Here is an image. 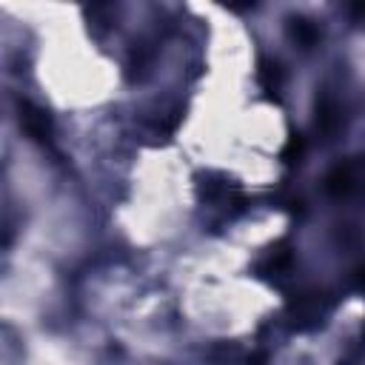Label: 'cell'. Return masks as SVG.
Masks as SVG:
<instances>
[{"label": "cell", "instance_id": "obj_1", "mask_svg": "<svg viewBox=\"0 0 365 365\" xmlns=\"http://www.w3.org/2000/svg\"><path fill=\"white\" fill-rule=\"evenodd\" d=\"M17 120H20V128L34 140V143H46L48 137H51V120H48V114L43 111V108H37L34 103H29V100H23L20 106H17Z\"/></svg>", "mask_w": 365, "mask_h": 365}, {"label": "cell", "instance_id": "obj_2", "mask_svg": "<svg viewBox=\"0 0 365 365\" xmlns=\"http://www.w3.org/2000/svg\"><path fill=\"white\" fill-rule=\"evenodd\" d=\"M354 188V171H351V165H334L331 171H328V177H325V191L331 194V197H342V194H348Z\"/></svg>", "mask_w": 365, "mask_h": 365}, {"label": "cell", "instance_id": "obj_3", "mask_svg": "<svg viewBox=\"0 0 365 365\" xmlns=\"http://www.w3.org/2000/svg\"><path fill=\"white\" fill-rule=\"evenodd\" d=\"M288 34H291V40L299 43L302 48H311V46L319 40V29H317L311 20H305V17H291V20H288Z\"/></svg>", "mask_w": 365, "mask_h": 365}, {"label": "cell", "instance_id": "obj_4", "mask_svg": "<svg viewBox=\"0 0 365 365\" xmlns=\"http://www.w3.org/2000/svg\"><path fill=\"white\" fill-rule=\"evenodd\" d=\"M257 77H259V86H262L265 91H277V88H279V83H282L279 66H277V63H268V60H262V63H259Z\"/></svg>", "mask_w": 365, "mask_h": 365}, {"label": "cell", "instance_id": "obj_5", "mask_svg": "<svg viewBox=\"0 0 365 365\" xmlns=\"http://www.w3.org/2000/svg\"><path fill=\"white\" fill-rule=\"evenodd\" d=\"M317 123H319L322 131H334V128L339 125V114H336V108H334L328 100L317 103Z\"/></svg>", "mask_w": 365, "mask_h": 365}, {"label": "cell", "instance_id": "obj_6", "mask_svg": "<svg viewBox=\"0 0 365 365\" xmlns=\"http://www.w3.org/2000/svg\"><path fill=\"white\" fill-rule=\"evenodd\" d=\"M299 154H302V137L299 134H288L285 148H282V160L285 163H294V160H299Z\"/></svg>", "mask_w": 365, "mask_h": 365}, {"label": "cell", "instance_id": "obj_7", "mask_svg": "<svg viewBox=\"0 0 365 365\" xmlns=\"http://www.w3.org/2000/svg\"><path fill=\"white\" fill-rule=\"evenodd\" d=\"M351 11H354L356 17H362V14H365V3H356V6H351Z\"/></svg>", "mask_w": 365, "mask_h": 365}, {"label": "cell", "instance_id": "obj_8", "mask_svg": "<svg viewBox=\"0 0 365 365\" xmlns=\"http://www.w3.org/2000/svg\"><path fill=\"white\" fill-rule=\"evenodd\" d=\"M356 279H359V285H365V268L356 271Z\"/></svg>", "mask_w": 365, "mask_h": 365}]
</instances>
